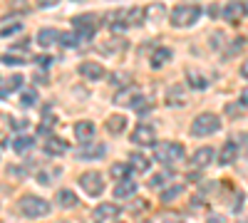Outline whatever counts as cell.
Instances as JSON below:
<instances>
[{
  "label": "cell",
  "mask_w": 248,
  "mask_h": 223,
  "mask_svg": "<svg viewBox=\"0 0 248 223\" xmlns=\"http://www.w3.org/2000/svg\"><path fill=\"white\" fill-rule=\"evenodd\" d=\"M246 223H248V221H246Z\"/></svg>",
  "instance_id": "49"
},
{
  "label": "cell",
  "mask_w": 248,
  "mask_h": 223,
  "mask_svg": "<svg viewBox=\"0 0 248 223\" xmlns=\"http://www.w3.org/2000/svg\"><path fill=\"white\" fill-rule=\"evenodd\" d=\"M139 94H141V92H139L137 87H132V85H129V87H122V92H117V94H114V102H117V104L134 107V102L139 99Z\"/></svg>",
  "instance_id": "10"
},
{
  "label": "cell",
  "mask_w": 248,
  "mask_h": 223,
  "mask_svg": "<svg viewBox=\"0 0 248 223\" xmlns=\"http://www.w3.org/2000/svg\"><path fill=\"white\" fill-rule=\"evenodd\" d=\"M137 193V184H134V181L132 178H122L119 181V184L114 186V196L122 201V198H129V196H134Z\"/></svg>",
  "instance_id": "17"
},
{
  "label": "cell",
  "mask_w": 248,
  "mask_h": 223,
  "mask_svg": "<svg viewBox=\"0 0 248 223\" xmlns=\"http://www.w3.org/2000/svg\"><path fill=\"white\" fill-rule=\"evenodd\" d=\"M35 3H37L40 8H55V5L60 3V0H35Z\"/></svg>",
  "instance_id": "37"
},
{
  "label": "cell",
  "mask_w": 248,
  "mask_h": 223,
  "mask_svg": "<svg viewBox=\"0 0 248 223\" xmlns=\"http://www.w3.org/2000/svg\"><path fill=\"white\" fill-rule=\"evenodd\" d=\"M3 62H5V65H23V59H17V57H13V55H5Z\"/></svg>",
  "instance_id": "38"
},
{
  "label": "cell",
  "mask_w": 248,
  "mask_h": 223,
  "mask_svg": "<svg viewBox=\"0 0 248 223\" xmlns=\"http://www.w3.org/2000/svg\"><path fill=\"white\" fill-rule=\"evenodd\" d=\"M186 104V89L179 85H171L167 89V107H181Z\"/></svg>",
  "instance_id": "11"
},
{
  "label": "cell",
  "mask_w": 248,
  "mask_h": 223,
  "mask_svg": "<svg viewBox=\"0 0 248 223\" xmlns=\"http://www.w3.org/2000/svg\"><path fill=\"white\" fill-rule=\"evenodd\" d=\"M214 156H216V151L211 149V147H201V149H196V154L191 156V166L194 169H206L214 161Z\"/></svg>",
  "instance_id": "8"
},
{
  "label": "cell",
  "mask_w": 248,
  "mask_h": 223,
  "mask_svg": "<svg viewBox=\"0 0 248 223\" xmlns=\"http://www.w3.org/2000/svg\"><path fill=\"white\" fill-rule=\"evenodd\" d=\"M55 43H60V32L55 28H43L37 32V45L40 47H52Z\"/></svg>",
  "instance_id": "15"
},
{
  "label": "cell",
  "mask_w": 248,
  "mask_h": 223,
  "mask_svg": "<svg viewBox=\"0 0 248 223\" xmlns=\"http://www.w3.org/2000/svg\"><path fill=\"white\" fill-rule=\"evenodd\" d=\"M181 191H184L181 184H171L169 189H164V191H161V201H171V198H176Z\"/></svg>",
  "instance_id": "31"
},
{
  "label": "cell",
  "mask_w": 248,
  "mask_h": 223,
  "mask_svg": "<svg viewBox=\"0 0 248 223\" xmlns=\"http://www.w3.org/2000/svg\"><path fill=\"white\" fill-rule=\"evenodd\" d=\"M241 13H246V10H243V3H229L226 8H221V15H223V17H229V20L241 17Z\"/></svg>",
  "instance_id": "25"
},
{
  "label": "cell",
  "mask_w": 248,
  "mask_h": 223,
  "mask_svg": "<svg viewBox=\"0 0 248 223\" xmlns=\"http://www.w3.org/2000/svg\"><path fill=\"white\" fill-rule=\"evenodd\" d=\"M77 3H79V0H77Z\"/></svg>",
  "instance_id": "48"
},
{
  "label": "cell",
  "mask_w": 248,
  "mask_h": 223,
  "mask_svg": "<svg viewBox=\"0 0 248 223\" xmlns=\"http://www.w3.org/2000/svg\"><path fill=\"white\" fill-rule=\"evenodd\" d=\"M164 184H167V174H156L149 181V186H154V189H164Z\"/></svg>",
  "instance_id": "33"
},
{
  "label": "cell",
  "mask_w": 248,
  "mask_h": 223,
  "mask_svg": "<svg viewBox=\"0 0 248 223\" xmlns=\"http://www.w3.org/2000/svg\"><path fill=\"white\" fill-rule=\"evenodd\" d=\"M72 25L77 28V35L79 37H92L94 35V30H97V15H92V13H85V15H77V17H72Z\"/></svg>",
  "instance_id": "6"
},
{
  "label": "cell",
  "mask_w": 248,
  "mask_h": 223,
  "mask_svg": "<svg viewBox=\"0 0 248 223\" xmlns=\"http://www.w3.org/2000/svg\"><path fill=\"white\" fill-rule=\"evenodd\" d=\"M79 186L85 189L87 196H102V191H105V178H102L99 171H85L79 176Z\"/></svg>",
  "instance_id": "5"
},
{
  "label": "cell",
  "mask_w": 248,
  "mask_h": 223,
  "mask_svg": "<svg viewBox=\"0 0 248 223\" xmlns=\"http://www.w3.org/2000/svg\"><path fill=\"white\" fill-rule=\"evenodd\" d=\"M75 136L79 139V141H90L92 136H94V124H92V121H77V124H75Z\"/></svg>",
  "instance_id": "21"
},
{
  "label": "cell",
  "mask_w": 248,
  "mask_h": 223,
  "mask_svg": "<svg viewBox=\"0 0 248 223\" xmlns=\"http://www.w3.org/2000/svg\"><path fill=\"white\" fill-rule=\"evenodd\" d=\"M32 79H35V85H40V82L45 85V82H47V74H45V72H35V77H32Z\"/></svg>",
  "instance_id": "39"
},
{
  "label": "cell",
  "mask_w": 248,
  "mask_h": 223,
  "mask_svg": "<svg viewBox=\"0 0 248 223\" xmlns=\"http://www.w3.org/2000/svg\"><path fill=\"white\" fill-rule=\"evenodd\" d=\"M35 144L32 141V136H17L15 141H13V149L17 151V154H25V151H30V147Z\"/></svg>",
  "instance_id": "26"
},
{
  "label": "cell",
  "mask_w": 248,
  "mask_h": 223,
  "mask_svg": "<svg viewBox=\"0 0 248 223\" xmlns=\"http://www.w3.org/2000/svg\"><path fill=\"white\" fill-rule=\"evenodd\" d=\"M169 59H171V50H169V47H159V50L152 55V67H154V70H159V67L167 65Z\"/></svg>",
  "instance_id": "23"
},
{
  "label": "cell",
  "mask_w": 248,
  "mask_h": 223,
  "mask_svg": "<svg viewBox=\"0 0 248 223\" xmlns=\"http://www.w3.org/2000/svg\"><path fill=\"white\" fill-rule=\"evenodd\" d=\"M129 79H132V77H129L127 72H122V74H114V77H112V82H114V85H122V87H129Z\"/></svg>",
  "instance_id": "34"
},
{
  "label": "cell",
  "mask_w": 248,
  "mask_h": 223,
  "mask_svg": "<svg viewBox=\"0 0 248 223\" xmlns=\"http://www.w3.org/2000/svg\"><path fill=\"white\" fill-rule=\"evenodd\" d=\"M238 159V144L236 141H226V144L218 149V164L221 166H229Z\"/></svg>",
  "instance_id": "9"
},
{
  "label": "cell",
  "mask_w": 248,
  "mask_h": 223,
  "mask_svg": "<svg viewBox=\"0 0 248 223\" xmlns=\"http://www.w3.org/2000/svg\"><path fill=\"white\" fill-rule=\"evenodd\" d=\"M206 223H226V218L223 216H209V218H206Z\"/></svg>",
  "instance_id": "41"
},
{
  "label": "cell",
  "mask_w": 248,
  "mask_h": 223,
  "mask_svg": "<svg viewBox=\"0 0 248 223\" xmlns=\"http://www.w3.org/2000/svg\"><path fill=\"white\" fill-rule=\"evenodd\" d=\"M8 85H10V89H20V87H23V74H13L8 79Z\"/></svg>",
  "instance_id": "36"
},
{
  "label": "cell",
  "mask_w": 248,
  "mask_h": 223,
  "mask_svg": "<svg viewBox=\"0 0 248 223\" xmlns=\"http://www.w3.org/2000/svg\"><path fill=\"white\" fill-rule=\"evenodd\" d=\"M37 65H50V57H37Z\"/></svg>",
  "instance_id": "45"
},
{
  "label": "cell",
  "mask_w": 248,
  "mask_h": 223,
  "mask_svg": "<svg viewBox=\"0 0 248 223\" xmlns=\"http://www.w3.org/2000/svg\"><path fill=\"white\" fill-rule=\"evenodd\" d=\"M117 216H119V206H114V204H99V206L94 208V218H97L99 223L114 221Z\"/></svg>",
  "instance_id": "12"
},
{
  "label": "cell",
  "mask_w": 248,
  "mask_h": 223,
  "mask_svg": "<svg viewBox=\"0 0 248 223\" xmlns=\"http://www.w3.org/2000/svg\"><path fill=\"white\" fill-rule=\"evenodd\" d=\"M201 15H203V10L199 5H176L169 13V20L174 28H191L194 23H199Z\"/></svg>",
  "instance_id": "1"
},
{
  "label": "cell",
  "mask_w": 248,
  "mask_h": 223,
  "mask_svg": "<svg viewBox=\"0 0 248 223\" xmlns=\"http://www.w3.org/2000/svg\"><path fill=\"white\" fill-rule=\"evenodd\" d=\"M154 159L159 161V164H179V161L184 159V147L176 144V141H161V144L154 149Z\"/></svg>",
  "instance_id": "3"
},
{
  "label": "cell",
  "mask_w": 248,
  "mask_h": 223,
  "mask_svg": "<svg viewBox=\"0 0 248 223\" xmlns=\"http://www.w3.org/2000/svg\"><path fill=\"white\" fill-rule=\"evenodd\" d=\"M17 206H20V213L28 216V218H45L52 211V206L40 196H23L17 201Z\"/></svg>",
  "instance_id": "2"
},
{
  "label": "cell",
  "mask_w": 248,
  "mask_h": 223,
  "mask_svg": "<svg viewBox=\"0 0 248 223\" xmlns=\"http://www.w3.org/2000/svg\"><path fill=\"white\" fill-rule=\"evenodd\" d=\"M161 223H181V221H179V216H174V213H167V216L161 218Z\"/></svg>",
  "instance_id": "40"
},
{
  "label": "cell",
  "mask_w": 248,
  "mask_h": 223,
  "mask_svg": "<svg viewBox=\"0 0 248 223\" xmlns=\"http://www.w3.org/2000/svg\"><path fill=\"white\" fill-rule=\"evenodd\" d=\"M60 45L62 47H79V35L77 32H60Z\"/></svg>",
  "instance_id": "28"
},
{
  "label": "cell",
  "mask_w": 248,
  "mask_h": 223,
  "mask_svg": "<svg viewBox=\"0 0 248 223\" xmlns=\"http://www.w3.org/2000/svg\"><path fill=\"white\" fill-rule=\"evenodd\" d=\"M221 129V119L211 112H203L194 119V124H191V134L194 136H211Z\"/></svg>",
  "instance_id": "4"
},
{
  "label": "cell",
  "mask_w": 248,
  "mask_h": 223,
  "mask_svg": "<svg viewBox=\"0 0 248 223\" xmlns=\"http://www.w3.org/2000/svg\"><path fill=\"white\" fill-rule=\"evenodd\" d=\"M243 10H246V13H248V3H243Z\"/></svg>",
  "instance_id": "46"
},
{
  "label": "cell",
  "mask_w": 248,
  "mask_h": 223,
  "mask_svg": "<svg viewBox=\"0 0 248 223\" xmlns=\"http://www.w3.org/2000/svg\"><path fill=\"white\" fill-rule=\"evenodd\" d=\"M105 154H107V147L105 144H90V147H82L77 151L79 159H102Z\"/></svg>",
  "instance_id": "20"
},
{
  "label": "cell",
  "mask_w": 248,
  "mask_h": 223,
  "mask_svg": "<svg viewBox=\"0 0 248 223\" xmlns=\"http://www.w3.org/2000/svg\"><path fill=\"white\" fill-rule=\"evenodd\" d=\"M241 104H243V107H248V87H246V89H243V94H241Z\"/></svg>",
  "instance_id": "42"
},
{
  "label": "cell",
  "mask_w": 248,
  "mask_h": 223,
  "mask_svg": "<svg viewBox=\"0 0 248 223\" xmlns=\"http://www.w3.org/2000/svg\"><path fill=\"white\" fill-rule=\"evenodd\" d=\"M35 102H37V92H35V89L20 92V107H32Z\"/></svg>",
  "instance_id": "29"
},
{
  "label": "cell",
  "mask_w": 248,
  "mask_h": 223,
  "mask_svg": "<svg viewBox=\"0 0 248 223\" xmlns=\"http://www.w3.org/2000/svg\"><path fill=\"white\" fill-rule=\"evenodd\" d=\"M52 121H55V117H52V114H47V117H45V121L37 127V132H40V134H47V132L52 129Z\"/></svg>",
  "instance_id": "35"
},
{
  "label": "cell",
  "mask_w": 248,
  "mask_h": 223,
  "mask_svg": "<svg viewBox=\"0 0 248 223\" xmlns=\"http://www.w3.org/2000/svg\"><path fill=\"white\" fill-rule=\"evenodd\" d=\"M241 77H246V79H248V59L241 65Z\"/></svg>",
  "instance_id": "43"
},
{
  "label": "cell",
  "mask_w": 248,
  "mask_h": 223,
  "mask_svg": "<svg viewBox=\"0 0 248 223\" xmlns=\"http://www.w3.org/2000/svg\"><path fill=\"white\" fill-rule=\"evenodd\" d=\"M0 124H3V119H0Z\"/></svg>",
  "instance_id": "47"
},
{
  "label": "cell",
  "mask_w": 248,
  "mask_h": 223,
  "mask_svg": "<svg viewBox=\"0 0 248 223\" xmlns=\"http://www.w3.org/2000/svg\"><path fill=\"white\" fill-rule=\"evenodd\" d=\"M129 164H132V169H134V171H139V174L149 171V159L144 156L141 151H134V154L129 156Z\"/></svg>",
  "instance_id": "24"
},
{
  "label": "cell",
  "mask_w": 248,
  "mask_h": 223,
  "mask_svg": "<svg viewBox=\"0 0 248 223\" xmlns=\"http://www.w3.org/2000/svg\"><path fill=\"white\" fill-rule=\"evenodd\" d=\"M79 74L87 79H102L105 77V67H99L97 62H82L79 65Z\"/></svg>",
  "instance_id": "19"
},
{
  "label": "cell",
  "mask_w": 248,
  "mask_h": 223,
  "mask_svg": "<svg viewBox=\"0 0 248 223\" xmlns=\"http://www.w3.org/2000/svg\"><path fill=\"white\" fill-rule=\"evenodd\" d=\"M107 132L109 134H122L124 132V127H127V117H122V114H114V117H109L107 119Z\"/></svg>",
  "instance_id": "22"
},
{
  "label": "cell",
  "mask_w": 248,
  "mask_h": 223,
  "mask_svg": "<svg viewBox=\"0 0 248 223\" xmlns=\"http://www.w3.org/2000/svg\"><path fill=\"white\" fill-rule=\"evenodd\" d=\"M144 20H147V10L144 8H129L124 13V25L127 28H139Z\"/></svg>",
  "instance_id": "13"
},
{
  "label": "cell",
  "mask_w": 248,
  "mask_h": 223,
  "mask_svg": "<svg viewBox=\"0 0 248 223\" xmlns=\"http://www.w3.org/2000/svg\"><path fill=\"white\" fill-rule=\"evenodd\" d=\"M154 141H156V134H154V127H149V124H139V127L132 132V144L152 147Z\"/></svg>",
  "instance_id": "7"
},
{
  "label": "cell",
  "mask_w": 248,
  "mask_h": 223,
  "mask_svg": "<svg viewBox=\"0 0 248 223\" xmlns=\"http://www.w3.org/2000/svg\"><path fill=\"white\" fill-rule=\"evenodd\" d=\"M209 13H211L214 17H218V15H221V8H218V5H211V10H209Z\"/></svg>",
  "instance_id": "44"
},
{
  "label": "cell",
  "mask_w": 248,
  "mask_h": 223,
  "mask_svg": "<svg viewBox=\"0 0 248 223\" xmlns=\"http://www.w3.org/2000/svg\"><path fill=\"white\" fill-rule=\"evenodd\" d=\"M55 201H57L60 208H75V206L79 204L77 196H75V191H70V189H60L57 196H55Z\"/></svg>",
  "instance_id": "16"
},
{
  "label": "cell",
  "mask_w": 248,
  "mask_h": 223,
  "mask_svg": "<svg viewBox=\"0 0 248 223\" xmlns=\"http://www.w3.org/2000/svg\"><path fill=\"white\" fill-rule=\"evenodd\" d=\"M186 82H189V87L191 89H199V92H203L206 87H209V82H206V77L201 74V72H196V70H186Z\"/></svg>",
  "instance_id": "18"
},
{
  "label": "cell",
  "mask_w": 248,
  "mask_h": 223,
  "mask_svg": "<svg viewBox=\"0 0 248 223\" xmlns=\"http://www.w3.org/2000/svg\"><path fill=\"white\" fill-rule=\"evenodd\" d=\"M45 154H50V156H62V154H67V141L60 139V136H50V139L45 141Z\"/></svg>",
  "instance_id": "14"
},
{
  "label": "cell",
  "mask_w": 248,
  "mask_h": 223,
  "mask_svg": "<svg viewBox=\"0 0 248 223\" xmlns=\"http://www.w3.org/2000/svg\"><path fill=\"white\" fill-rule=\"evenodd\" d=\"M109 174H112L117 181H122V178H129V174H132V166H129V164H112Z\"/></svg>",
  "instance_id": "27"
},
{
  "label": "cell",
  "mask_w": 248,
  "mask_h": 223,
  "mask_svg": "<svg viewBox=\"0 0 248 223\" xmlns=\"http://www.w3.org/2000/svg\"><path fill=\"white\" fill-rule=\"evenodd\" d=\"M15 32H23V25H20V23H13L8 28H0V37H8V35H15Z\"/></svg>",
  "instance_id": "32"
},
{
  "label": "cell",
  "mask_w": 248,
  "mask_h": 223,
  "mask_svg": "<svg viewBox=\"0 0 248 223\" xmlns=\"http://www.w3.org/2000/svg\"><path fill=\"white\" fill-rule=\"evenodd\" d=\"M144 10H147V17H149V20H154V23L164 17V5H161V3H159V5H156V3H154V5H147Z\"/></svg>",
  "instance_id": "30"
}]
</instances>
